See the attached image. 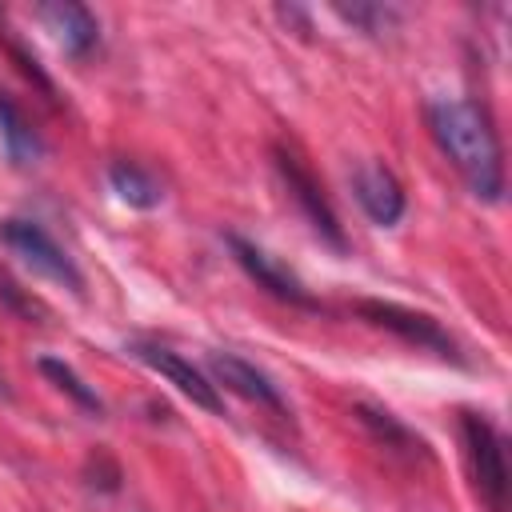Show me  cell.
<instances>
[{"label": "cell", "mask_w": 512, "mask_h": 512, "mask_svg": "<svg viewBox=\"0 0 512 512\" xmlns=\"http://www.w3.org/2000/svg\"><path fill=\"white\" fill-rule=\"evenodd\" d=\"M428 128L452 168L464 176L476 200H500L504 192V152L488 112L472 100L428 104Z\"/></svg>", "instance_id": "obj_1"}, {"label": "cell", "mask_w": 512, "mask_h": 512, "mask_svg": "<svg viewBox=\"0 0 512 512\" xmlns=\"http://www.w3.org/2000/svg\"><path fill=\"white\" fill-rule=\"evenodd\" d=\"M132 356L140 360V364H148L156 376H164L168 384H176L192 404H200L204 412H224V400H220V392H216V384L200 372V368H192L188 360H180L172 348H160V344H132Z\"/></svg>", "instance_id": "obj_7"}, {"label": "cell", "mask_w": 512, "mask_h": 512, "mask_svg": "<svg viewBox=\"0 0 512 512\" xmlns=\"http://www.w3.org/2000/svg\"><path fill=\"white\" fill-rule=\"evenodd\" d=\"M336 16L340 20H348V24H356V28H364V32H384L392 20H396V12L392 8H380V4H352V8H344V4H336Z\"/></svg>", "instance_id": "obj_16"}, {"label": "cell", "mask_w": 512, "mask_h": 512, "mask_svg": "<svg viewBox=\"0 0 512 512\" xmlns=\"http://www.w3.org/2000/svg\"><path fill=\"white\" fill-rule=\"evenodd\" d=\"M208 372H212V380H216L220 388H228V392H236V396H244V400L260 404V408L288 412V404H284L280 388H276V384H272L256 364L240 360L236 352H208Z\"/></svg>", "instance_id": "obj_8"}, {"label": "cell", "mask_w": 512, "mask_h": 512, "mask_svg": "<svg viewBox=\"0 0 512 512\" xmlns=\"http://www.w3.org/2000/svg\"><path fill=\"white\" fill-rule=\"evenodd\" d=\"M224 240H228V248H232V256H236V264H240L264 292H272L276 300L296 304V308H316V300H312V292L304 288V280H300L288 264H280L272 252H264L260 244H252V240H244V236H236V232H228Z\"/></svg>", "instance_id": "obj_6"}, {"label": "cell", "mask_w": 512, "mask_h": 512, "mask_svg": "<svg viewBox=\"0 0 512 512\" xmlns=\"http://www.w3.org/2000/svg\"><path fill=\"white\" fill-rule=\"evenodd\" d=\"M272 164H276V172H280V180H284L288 196L296 200V208H300V212H304V220L312 224V232H316L328 248L348 252V240H344L340 216H336L332 200L324 196V184L312 176V168H308L292 148H284V144H272Z\"/></svg>", "instance_id": "obj_4"}, {"label": "cell", "mask_w": 512, "mask_h": 512, "mask_svg": "<svg viewBox=\"0 0 512 512\" xmlns=\"http://www.w3.org/2000/svg\"><path fill=\"white\" fill-rule=\"evenodd\" d=\"M36 368H40V372L60 388V392H68V396H72L88 416H104V400L96 396V388H92V384H84V380L76 376V368H72V364L56 360V356H40V360H36Z\"/></svg>", "instance_id": "obj_13"}, {"label": "cell", "mask_w": 512, "mask_h": 512, "mask_svg": "<svg viewBox=\"0 0 512 512\" xmlns=\"http://www.w3.org/2000/svg\"><path fill=\"white\" fill-rule=\"evenodd\" d=\"M0 140H4V152H8V160L16 168H28V164H36L44 156L40 132L32 128V120L20 112V104L8 92H0Z\"/></svg>", "instance_id": "obj_11"}, {"label": "cell", "mask_w": 512, "mask_h": 512, "mask_svg": "<svg viewBox=\"0 0 512 512\" xmlns=\"http://www.w3.org/2000/svg\"><path fill=\"white\" fill-rule=\"evenodd\" d=\"M352 192L368 212V220L380 228H392L404 216V188L384 164H360L352 176Z\"/></svg>", "instance_id": "obj_10"}, {"label": "cell", "mask_w": 512, "mask_h": 512, "mask_svg": "<svg viewBox=\"0 0 512 512\" xmlns=\"http://www.w3.org/2000/svg\"><path fill=\"white\" fill-rule=\"evenodd\" d=\"M0 384H4V380H0Z\"/></svg>", "instance_id": "obj_17"}, {"label": "cell", "mask_w": 512, "mask_h": 512, "mask_svg": "<svg viewBox=\"0 0 512 512\" xmlns=\"http://www.w3.org/2000/svg\"><path fill=\"white\" fill-rule=\"evenodd\" d=\"M36 16H40V24L56 36V44H60L72 60H84V56L96 48V40H100V24H96V16H92L84 4H76V0L40 4Z\"/></svg>", "instance_id": "obj_9"}, {"label": "cell", "mask_w": 512, "mask_h": 512, "mask_svg": "<svg viewBox=\"0 0 512 512\" xmlns=\"http://www.w3.org/2000/svg\"><path fill=\"white\" fill-rule=\"evenodd\" d=\"M108 184H112V192H116L128 208H140V212H148V208H156V204L164 200L156 176H152L148 168L132 164V160H112V164H108Z\"/></svg>", "instance_id": "obj_12"}, {"label": "cell", "mask_w": 512, "mask_h": 512, "mask_svg": "<svg viewBox=\"0 0 512 512\" xmlns=\"http://www.w3.org/2000/svg\"><path fill=\"white\" fill-rule=\"evenodd\" d=\"M356 312H360L368 324H376V328L400 336L404 344L428 348V352H436L440 360H460V356H456V340L440 328V320H432V316H424V312H412V308L392 304V300H360Z\"/></svg>", "instance_id": "obj_5"}, {"label": "cell", "mask_w": 512, "mask_h": 512, "mask_svg": "<svg viewBox=\"0 0 512 512\" xmlns=\"http://www.w3.org/2000/svg\"><path fill=\"white\" fill-rule=\"evenodd\" d=\"M0 304L12 308V312H16L20 320H28V324H44V320H48V308H44L32 292H24L4 268H0Z\"/></svg>", "instance_id": "obj_15"}, {"label": "cell", "mask_w": 512, "mask_h": 512, "mask_svg": "<svg viewBox=\"0 0 512 512\" xmlns=\"http://www.w3.org/2000/svg\"><path fill=\"white\" fill-rule=\"evenodd\" d=\"M360 412V420L388 444V448H400V452H408V456H428V448H424V440L420 436H412L404 424H396L392 420V412H380V408H368V404H360L356 408Z\"/></svg>", "instance_id": "obj_14"}, {"label": "cell", "mask_w": 512, "mask_h": 512, "mask_svg": "<svg viewBox=\"0 0 512 512\" xmlns=\"http://www.w3.org/2000/svg\"><path fill=\"white\" fill-rule=\"evenodd\" d=\"M0 240H4V248L12 252V256H20L36 276H44V280H52V284H60V288H68V292H84V276H80V268H76V260L36 224V220H28V216H4L0 220Z\"/></svg>", "instance_id": "obj_3"}, {"label": "cell", "mask_w": 512, "mask_h": 512, "mask_svg": "<svg viewBox=\"0 0 512 512\" xmlns=\"http://www.w3.org/2000/svg\"><path fill=\"white\" fill-rule=\"evenodd\" d=\"M460 436H464V456H468L472 484H476L484 508L488 512H508V456H504V436L480 412H464L460 416Z\"/></svg>", "instance_id": "obj_2"}]
</instances>
